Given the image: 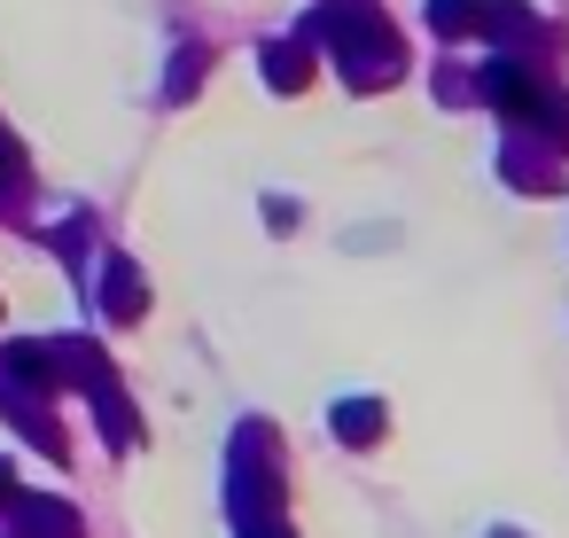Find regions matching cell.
<instances>
[{
    "instance_id": "cell-2",
    "label": "cell",
    "mask_w": 569,
    "mask_h": 538,
    "mask_svg": "<svg viewBox=\"0 0 569 538\" xmlns=\"http://www.w3.org/2000/svg\"><path fill=\"white\" fill-rule=\"evenodd\" d=\"M110 312H141V297H133V266H110Z\"/></svg>"
},
{
    "instance_id": "cell-3",
    "label": "cell",
    "mask_w": 569,
    "mask_h": 538,
    "mask_svg": "<svg viewBox=\"0 0 569 538\" xmlns=\"http://www.w3.org/2000/svg\"><path fill=\"white\" fill-rule=\"evenodd\" d=\"M343 437H359V445L375 437V406H367V398H359V406H343Z\"/></svg>"
},
{
    "instance_id": "cell-4",
    "label": "cell",
    "mask_w": 569,
    "mask_h": 538,
    "mask_svg": "<svg viewBox=\"0 0 569 538\" xmlns=\"http://www.w3.org/2000/svg\"><path fill=\"white\" fill-rule=\"evenodd\" d=\"M0 476H9V468H0ZM0 491H9V484H0Z\"/></svg>"
},
{
    "instance_id": "cell-1",
    "label": "cell",
    "mask_w": 569,
    "mask_h": 538,
    "mask_svg": "<svg viewBox=\"0 0 569 538\" xmlns=\"http://www.w3.org/2000/svg\"><path fill=\"white\" fill-rule=\"evenodd\" d=\"M266 79L273 87H305V56L297 48H266Z\"/></svg>"
}]
</instances>
